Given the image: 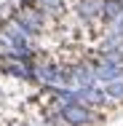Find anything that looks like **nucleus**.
<instances>
[{"label":"nucleus","instance_id":"obj_1","mask_svg":"<svg viewBox=\"0 0 123 126\" xmlns=\"http://www.w3.org/2000/svg\"><path fill=\"white\" fill-rule=\"evenodd\" d=\"M0 38H3V43H8V46L14 48L16 59H29V56H32V51H29V46H27L29 32H27V30L19 24L16 19H11V22H5V24H3Z\"/></svg>","mask_w":123,"mask_h":126},{"label":"nucleus","instance_id":"obj_2","mask_svg":"<svg viewBox=\"0 0 123 126\" xmlns=\"http://www.w3.org/2000/svg\"><path fill=\"white\" fill-rule=\"evenodd\" d=\"M35 75L43 78L46 83H54V86H67L72 78L67 70H62V67H56V64H40L38 70H35Z\"/></svg>","mask_w":123,"mask_h":126},{"label":"nucleus","instance_id":"obj_3","mask_svg":"<svg viewBox=\"0 0 123 126\" xmlns=\"http://www.w3.org/2000/svg\"><path fill=\"white\" fill-rule=\"evenodd\" d=\"M62 118H64L67 124H72V126H86V124H91V113H88V107L75 105V102L62 107Z\"/></svg>","mask_w":123,"mask_h":126},{"label":"nucleus","instance_id":"obj_4","mask_svg":"<svg viewBox=\"0 0 123 126\" xmlns=\"http://www.w3.org/2000/svg\"><path fill=\"white\" fill-rule=\"evenodd\" d=\"M16 22L32 35V32H40V30H43V14L35 11V8H22V11L16 14Z\"/></svg>","mask_w":123,"mask_h":126},{"label":"nucleus","instance_id":"obj_5","mask_svg":"<svg viewBox=\"0 0 123 126\" xmlns=\"http://www.w3.org/2000/svg\"><path fill=\"white\" fill-rule=\"evenodd\" d=\"M70 78H72L80 89H91V83L96 80V78H94V67H88V64H75L72 70H70Z\"/></svg>","mask_w":123,"mask_h":126},{"label":"nucleus","instance_id":"obj_6","mask_svg":"<svg viewBox=\"0 0 123 126\" xmlns=\"http://www.w3.org/2000/svg\"><path fill=\"white\" fill-rule=\"evenodd\" d=\"M94 78L96 80H104V83H115L118 78H123V70L121 67H110V64H102L99 62L94 67Z\"/></svg>","mask_w":123,"mask_h":126},{"label":"nucleus","instance_id":"obj_7","mask_svg":"<svg viewBox=\"0 0 123 126\" xmlns=\"http://www.w3.org/2000/svg\"><path fill=\"white\" fill-rule=\"evenodd\" d=\"M102 14H104L110 22H118L123 16V3L121 0H102Z\"/></svg>","mask_w":123,"mask_h":126},{"label":"nucleus","instance_id":"obj_8","mask_svg":"<svg viewBox=\"0 0 123 126\" xmlns=\"http://www.w3.org/2000/svg\"><path fill=\"white\" fill-rule=\"evenodd\" d=\"M78 14L86 16V19L102 14V0H80V3H78Z\"/></svg>","mask_w":123,"mask_h":126},{"label":"nucleus","instance_id":"obj_9","mask_svg":"<svg viewBox=\"0 0 123 126\" xmlns=\"http://www.w3.org/2000/svg\"><path fill=\"white\" fill-rule=\"evenodd\" d=\"M38 3L48 14H64V0H38Z\"/></svg>","mask_w":123,"mask_h":126},{"label":"nucleus","instance_id":"obj_10","mask_svg":"<svg viewBox=\"0 0 123 126\" xmlns=\"http://www.w3.org/2000/svg\"><path fill=\"white\" fill-rule=\"evenodd\" d=\"M104 94H107L110 99H123V80H115V83H107Z\"/></svg>","mask_w":123,"mask_h":126},{"label":"nucleus","instance_id":"obj_11","mask_svg":"<svg viewBox=\"0 0 123 126\" xmlns=\"http://www.w3.org/2000/svg\"><path fill=\"white\" fill-rule=\"evenodd\" d=\"M118 35H121V38H123V16H121V19H118Z\"/></svg>","mask_w":123,"mask_h":126}]
</instances>
